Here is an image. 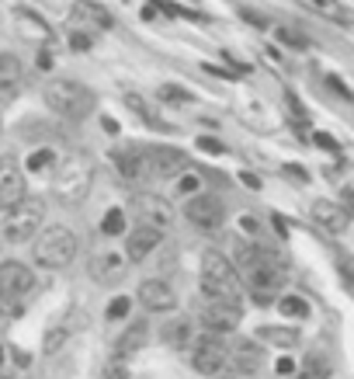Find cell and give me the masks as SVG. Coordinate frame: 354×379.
<instances>
[{
  "instance_id": "obj_9",
  "label": "cell",
  "mask_w": 354,
  "mask_h": 379,
  "mask_svg": "<svg viewBox=\"0 0 354 379\" xmlns=\"http://www.w3.org/2000/svg\"><path fill=\"white\" fill-rule=\"evenodd\" d=\"M184 216L202 233H212V230H219L226 223V206L219 202L216 195H191L188 202H184Z\"/></svg>"
},
{
  "instance_id": "obj_25",
  "label": "cell",
  "mask_w": 354,
  "mask_h": 379,
  "mask_svg": "<svg viewBox=\"0 0 354 379\" xmlns=\"http://www.w3.org/2000/svg\"><path fill=\"white\" fill-rule=\"evenodd\" d=\"M21 81V59L14 53H0V87H14Z\"/></svg>"
},
{
  "instance_id": "obj_48",
  "label": "cell",
  "mask_w": 354,
  "mask_h": 379,
  "mask_svg": "<svg viewBox=\"0 0 354 379\" xmlns=\"http://www.w3.org/2000/svg\"><path fill=\"white\" fill-rule=\"evenodd\" d=\"M0 379H28V376L18 369V373H0Z\"/></svg>"
},
{
  "instance_id": "obj_43",
  "label": "cell",
  "mask_w": 354,
  "mask_h": 379,
  "mask_svg": "<svg viewBox=\"0 0 354 379\" xmlns=\"http://www.w3.org/2000/svg\"><path fill=\"white\" fill-rule=\"evenodd\" d=\"M63 334H66V330H53V334L46 338V352H56V348L63 345Z\"/></svg>"
},
{
  "instance_id": "obj_44",
  "label": "cell",
  "mask_w": 354,
  "mask_h": 379,
  "mask_svg": "<svg viewBox=\"0 0 354 379\" xmlns=\"http://www.w3.org/2000/svg\"><path fill=\"white\" fill-rule=\"evenodd\" d=\"M244 18H246V21H250V25H261V28L268 25V21H264L261 14H254V11H244Z\"/></svg>"
},
{
  "instance_id": "obj_22",
  "label": "cell",
  "mask_w": 354,
  "mask_h": 379,
  "mask_svg": "<svg viewBox=\"0 0 354 379\" xmlns=\"http://www.w3.org/2000/svg\"><path fill=\"white\" fill-rule=\"evenodd\" d=\"M309 11H316V14H323L330 21H337V25H348L351 21V11L340 4V0H302Z\"/></svg>"
},
{
  "instance_id": "obj_20",
  "label": "cell",
  "mask_w": 354,
  "mask_h": 379,
  "mask_svg": "<svg viewBox=\"0 0 354 379\" xmlns=\"http://www.w3.org/2000/svg\"><path fill=\"white\" fill-rule=\"evenodd\" d=\"M118 174L125 178V181H146L150 178V157H146V150H122L118 157Z\"/></svg>"
},
{
  "instance_id": "obj_2",
  "label": "cell",
  "mask_w": 354,
  "mask_h": 379,
  "mask_svg": "<svg viewBox=\"0 0 354 379\" xmlns=\"http://www.w3.org/2000/svg\"><path fill=\"white\" fill-rule=\"evenodd\" d=\"M202 293H205V299L240 303L244 282H240V271L233 268V261L226 254L205 251V258H202Z\"/></svg>"
},
{
  "instance_id": "obj_47",
  "label": "cell",
  "mask_w": 354,
  "mask_h": 379,
  "mask_svg": "<svg viewBox=\"0 0 354 379\" xmlns=\"http://www.w3.org/2000/svg\"><path fill=\"white\" fill-rule=\"evenodd\" d=\"M240 178H244L246 185H250V188H261V181H257V178H254V174H250V171H244V174H240Z\"/></svg>"
},
{
  "instance_id": "obj_17",
  "label": "cell",
  "mask_w": 354,
  "mask_h": 379,
  "mask_svg": "<svg viewBox=\"0 0 354 379\" xmlns=\"http://www.w3.org/2000/svg\"><path fill=\"white\" fill-rule=\"evenodd\" d=\"M313 223L327 233H344L351 226V213L340 206V202H313Z\"/></svg>"
},
{
  "instance_id": "obj_8",
  "label": "cell",
  "mask_w": 354,
  "mask_h": 379,
  "mask_svg": "<svg viewBox=\"0 0 354 379\" xmlns=\"http://www.w3.org/2000/svg\"><path fill=\"white\" fill-rule=\"evenodd\" d=\"M226 341L222 334H205L191 345V369L202 376H216L219 369H226Z\"/></svg>"
},
{
  "instance_id": "obj_32",
  "label": "cell",
  "mask_w": 354,
  "mask_h": 379,
  "mask_svg": "<svg viewBox=\"0 0 354 379\" xmlns=\"http://www.w3.org/2000/svg\"><path fill=\"white\" fill-rule=\"evenodd\" d=\"M160 101H170V105H188L191 94H188V91H181V87H174V84H164V87H160Z\"/></svg>"
},
{
  "instance_id": "obj_10",
  "label": "cell",
  "mask_w": 354,
  "mask_h": 379,
  "mask_svg": "<svg viewBox=\"0 0 354 379\" xmlns=\"http://www.w3.org/2000/svg\"><path fill=\"white\" fill-rule=\"evenodd\" d=\"M132 209H136V219L142 226H153V230H160V233L174 223L170 202L160 198V195H153V191H139L136 198H132Z\"/></svg>"
},
{
  "instance_id": "obj_36",
  "label": "cell",
  "mask_w": 354,
  "mask_h": 379,
  "mask_svg": "<svg viewBox=\"0 0 354 379\" xmlns=\"http://www.w3.org/2000/svg\"><path fill=\"white\" fill-rule=\"evenodd\" d=\"M274 35H278V39H281L285 46H296V49H302V46H306V39H302L299 31H296V28H278Z\"/></svg>"
},
{
  "instance_id": "obj_33",
  "label": "cell",
  "mask_w": 354,
  "mask_h": 379,
  "mask_svg": "<svg viewBox=\"0 0 354 379\" xmlns=\"http://www.w3.org/2000/svg\"><path fill=\"white\" fill-rule=\"evenodd\" d=\"M46 167H53V150H35L28 157V171H46Z\"/></svg>"
},
{
  "instance_id": "obj_13",
  "label": "cell",
  "mask_w": 354,
  "mask_h": 379,
  "mask_svg": "<svg viewBox=\"0 0 354 379\" xmlns=\"http://www.w3.org/2000/svg\"><path fill=\"white\" fill-rule=\"evenodd\" d=\"M21 195H25L21 163L14 161V157H4V161H0V209H11Z\"/></svg>"
},
{
  "instance_id": "obj_46",
  "label": "cell",
  "mask_w": 354,
  "mask_h": 379,
  "mask_svg": "<svg viewBox=\"0 0 354 379\" xmlns=\"http://www.w3.org/2000/svg\"><path fill=\"white\" fill-rule=\"evenodd\" d=\"M285 171H288V174H292V178H299V181H306V171H302V167H296V163H288V167H285Z\"/></svg>"
},
{
  "instance_id": "obj_16",
  "label": "cell",
  "mask_w": 354,
  "mask_h": 379,
  "mask_svg": "<svg viewBox=\"0 0 354 379\" xmlns=\"http://www.w3.org/2000/svg\"><path fill=\"white\" fill-rule=\"evenodd\" d=\"M111 14L98 4H87V0H77L73 4V14H70V28H80V31H105L111 28Z\"/></svg>"
},
{
  "instance_id": "obj_49",
  "label": "cell",
  "mask_w": 354,
  "mask_h": 379,
  "mask_svg": "<svg viewBox=\"0 0 354 379\" xmlns=\"http://www.w3.org/2000/svg\"><path fill=\"white\" fill-rule=\"evenodd\" d=\"M216 379H246V376H236V373H226V376H216Z\"/></svg>"
},
{
  "instance_id": "obj_3",
  "label": "cell",
  "mask_w": 354,
  "mask_h": 379,
  "mask_svg": "<svg viewBox=\"0 0 354 379\" xmlns=\"http://www.w3.org/2000/svg\"><path fill=\"white\" fill-rule=\"evenodd\" d=\"M31 241H35V247H31L35 265H42V268H66V265L77 258V237H73V230L63 226V223L42 226Z\"/></svg>"
},
{
  "instance_id": "obj_23",
  "label": "cell",
  "mask_w": 354,
  "mask_h": 379,
  "mask_svg": "<svg viewBox=\"0 0 354 379\" xmlns=\"http://www.w3.org/2000/svg\"><path fill=\"white\" fill-rule=\"evenodd\" d=\"M14 21H18V28H25L31 39H53V28L46 25L42 18H35L31 11H25V7H21V11H14Z\"/></svg>"
},
{
  "instance_id": "obj_39",
  "label": "cell",
  "mask_w": 354,
  "mask_h": 379,
  "mask_svg": "<svg viewBox=\"0 0 354 379\" xmlns=\"http://www.w3.org/2000/svg\"><path fill=\"white\" fill-rule=\"evenodd\" d=\"M198 146H202V150H205V153H222V143H219V139H212V136H202V139H198Z\"/></svg>"
},
{
  "instance_id": "obj_26",
  "label": "cell",
  "mask_w": 354,
  "mask_h": 379,
  "mask_svg": "<svg viewBox=\"0 0 354 379\" xmlns=\"http://www.w3.org/2000/svg\"><path fill=\"white\" fill-rule=\"evenodd\" d=\"M164 341L167 345H174V348H184L191 341V324L181 317V320H170V324L164 327Z\"/></svg>"
},
{
  "instance_id": "obj_41",
  "label": "cell",
  "mask_w": 354,
  "mask_h": 379,
  "mask_svg": "<svg viewBox=\"0 0 354 379\" xmlns=\"http://www.w3.org/2000/svg\"><path fill=\"white\" fill-rule=\"evenodd\" d=\"M56 66V53L53 49H42V53H38V70H53Z\"/></svg>"
},
{
  "instance_id": "obj_4",
  "label": "cell",
  "mask_w": 354,
  "mask_h": 379,
  "mask_svg": "<svg viewBox=\"0 0 354 379\" xmlns=\"http://www.w3.org/2000/svg\"><path fill=\"white\" fill-rule=\"evenodd\" d=\"M46 105H49L56 115H63V118L80 122V118H87L90 111L98 108V98H94L90 87L59 77V81H49V87H46Z\"/></svg>"
},
{
  "instance_id": "obj_12",
  "label": "cell",
  "mask_w": 354,
  "mask_h": 379,
  "mask_svg": "<svg viewBox=\"0 0 354 379\" xmlns=\"http://www.w3.org/2000/svg\"><path fill=\"white\" fill-rule=\"evenodd\" d=\"M90 278L98 282V285H115V282H122L125 278V271H129V258L125 254H118V251H105V254H98V258H90Z\"/></svg>"
},
{
  "instance_id": "obj_28",
  "label": "cell",
  "mask_w": 354,
  "mask_h": 379,
  "mask_svg": "<svg viewBox=\"0 0 354 379\" xmlns=\"http://www.w3.org/2000/svg\"><path fill=\"white\" fill-rule=\"evenodd\" d=\"M125 105H129V108L136 111V115H139V118H142V122H146V126H153V129H160V118L153 115V108H150V105H146V101H142L139 94H125Z\"/></svg>"
},
{
  "instance_id": "obj_11",
  "label": "cell",
  "mask_w": 354,
  "mask_h": 379,
  "mask_svg": "<svg viewBox=\"0 0 354 379\" xmlns=\"http://www.w3.org/2000/svg\"><path fill=\"white\" fill-rule=\"evenodd\" d=\"M202 324L209 334H229L240 327V303H222V299H209V306L202 310Z\"/></svg>"
},
{
  "instance_id": "obj_38",
  "label": "cell",
  "mask_w": 354,
  "mask_h": 379,
  "mask_svg": "<svg viewBox=\"0 0 354 379\" xmlns=\"http://www.w3.org/2000/svg\"><path fill=\"white\" fill-rule=\"evenodd\" d=\"M240 230H244L246 237H261V226H257L254 216H240Z\"/></svg>"
},
{
  "instance_id": "obj_1",
  "label": "cell",
  "mask_w": 354,
  "mask_h": 379,
  "mask_svg": "<svg viewBox=\"0 0 354 379\" xmlns=\"http://www.w3.org/2000/svg\"><path fill=\"white\" fill-rule=\"evenodd\" d=\"M236 265L244 271L240 282H246V285L254 289L257 303H268L274 289L285 285V261H281L274 251L254 244V241H246V244L240 241V244H236Z\"/></svg>"
},
{
  "instance_id": "obj_35",
  "label": "cell",
  "mask_w": 354,
  "mask_h": 379,
  "mask_svg": "<svg viewBox=\"0 0 354 379\" xmlns=\"http://www.w3.org/2000/svg\"><path fill=\"white\" fill-rule=\"evenodd\" d=\"M70 46H73L77 53H83V49H90V46H94V39H90V31H80V28H73V31H70Z\"/></svg>"
},
{
  "instance_id": "obj_34",
  "label": "cell",
  "mask_w": 354,
  "mask_h": 379,
  "mask_svg": "<svg viewBox=\"0 0 354 379\" xmlns=\"http://www.w3.org/2000/svg\"><path fill=\"white\" fill-rule=\"evenodd\" d=\"M129 306H132V299H129V296H115L108 303V317H111V320H122V317L129 313Z\"/></svg>"
},
{
  "instance_id": "obj_31",
  "label": "cell",
  "mask_w": 354,
  "mask_h": 379,
  "mask_svg": "<svg viewBox=\"0 0 354 379\" xmlns=\"http://www.w3.org/2000/svg\"><path fill=\"white\" fill-rule=\"evenodd\" d=\"M278 310L288 313V317H306V313H309V303H306L302 296H285L281 303H278Z\"/></svg>"
},
{
  "instance_id": "obj_29",
  "label": "cell",
  "mask_w": 354,
  "mask_h": 379,
  "mask_svg": "<svg viewBox=\"0 0 354 379\" xmlns=\"http://www.w3.org/2000/svg\"><path fill=\"white\" fill-rule=\"evenodd\" d=\"M129 358H132V355H122V352L111 355L108 365H105V379H125V373H129Z\"/></svg>"
},
{
  "instance_id": "obj_45",
  "label": "cell",
  "mask_w": 354,
  "mask_h": 379,
  "mask_svg": "<svg viewBox=\"0 0 354 379\" xmlns=\"http://www.w3.org/2000/svg\"><path fill=\"white\" fill-rule=\"evenodd\" d=\"M194 188H198V178H191V174H188V178H184V181H181V191H184V195H188V191H194Z\"/></svg>"
},
{
  "instance_id": "obj_50",
  "label": "cell",
  "mask_w": 354,
  "mask_h": 379,
  "mask_svg": "<svg viewBox=\"0 0 354 379\" xmlns=\"http://www.w3.org/2000/svg\"><path fill=\"white\" fill-rule=\"evenodd\" d=\"M0 365H4V348H0Z\"/></svg>"
},
{
  "instance_id": "obj_14",
  "label": "cell",
  "mask_w": 354,
  "mask_h": 379,
  "mask_svg": "<svg viewBox=\"0 0 354 379\" xmlns=\"http://www.w3.org/2000/svg\"><path fill=\"white\" fill-rule=\"evenodd\" d=\"M146 157H150V178H174L188 167V157L174 146H150Z\"/></svg>"
},
{
  "instance_id": "obj_7",
  "label": "cell",
  "mask_w": 354,
  "mask_h": 379,
  "mask_svg": "<svg viewBox=\"0 0 354 379\" xmlns=\"http://www.w3.org/2000/svg\"><path fill=\"white\" fill-rule=\"evenodd\" d=\"M90 161L87 157H70V161L63 163V174L56 178V195L63 198V202H80L87 188H90Z\"/></svg>"
},
{
  "instance_id": "obj_37",
  "label": "cell",
  "mask_w": 354,
  "mask_h": 379,
  "mask_svg": "<svg viewBox=\"0 0 354 379\" xmlns=\"http://www.w3.org/2000/svg\"><path fill=\"white\" fill-rule=\"evenodd\" d=\"M327 84L333 87V91H337V94H340V98H344V101H351V91H348V84L340 81L337 74H327Z\"/></svg>"
},
{
  "instance_id": "obj_40",
  "label": "cell",
  "mask_w": 354,
  "mask_h": 379,
  "mask_svg": "<svg viewBox=\"0 0 354 379\" xmlns=\"http://www.w3.org/2000/svg\"><path fill=\"white\" fill-rule=\"evenodd\" d=\"M313 143H316L320 150H337V139L327 133H313Z\"/></svg>"
},
{
  "instance_id": "obj_24",
  "label": "cell",
  "mask_w": 354,
  "mask_h": 379,
  "mask_svg": "<svg viewBox=\"0 0 354 379\" xmlns=\"http://www.w3.org/2000/svg\"><path fill=\"white\" fill-rule=\"evenodd\" d=\"M257 338H261V341H271V345H278V348H292V345H299V330H292V327H261Z\"/></svg>"
},
{
  "instance_id": "obj_42",
  "label": "cell",
  "mask_w": 354,
  "mask_h": 379,
  "mask_svg": "<svg viewBox=\"0 0 354 379\" xmlns=\"http://www.w3.org/2000/svg\"><path fill=\"white\" fill-rule=\"evenodd\" d=\"M274 373H278V376H292V373H296V362H292V358H278Z\"/></svg>"
},
{
  "instance_id": "obj_19",
  "label": "cell",
  "mask_w": 354,
  "mask_h": 379,
  "mask_svg": "<svg viewBox=\"0 0 354 379\" xmlns=\"http://www.w3.org/2000/svg\"><path fill=\"white\" fill-rule=\"evenodd\" d=\"M139 303L146 306V310H174V303H177V296H174V289L167 285L164 278H146L142 285H139Z\"/></svg>"
},
{
  "instance_id": "obj_30",
  "label": "cell",
  "mask_w": 354,
  "mask_h": 379,
  "mask_svg": "<svg viewBox=\"0 0 354 379\" xmlns=\"http://www.w3.org/2000/svg\"><path fill=\"white\" fill-rule=\"evenodd\" d=\"M101 230H105L108 237H118V233L125 230V213H122V209H108L105 219H101Z\"/></svg>"
},
{
  "instance_id": "obj_18",
  "label": "cell",
  "mask_w": 354,
  "mask_h": 379,
  "mask_svg": "<svg viewBox=\"0 0 354 379\" xmlns=\"http://www.w3.org/2000/svg\"><path fill=\"white\" fill-rule=\"evenodd\" d=\"M160 237H164L160 230H153V226H142V223H139L136 230L129 233V241H125V258H129L132 265H136V261H146V258L160 247Z\"/></svg>"
},
{
  "instance_id": "obj_6",
  "label": "cell",
  "mask_w": 354,
  "mask_h": 379,
  "mask_svg": "<svg viewBox=\"0 0 354 379\" xmlns=\"http://www.w3.org/2000/svg\"><path fill=\"white\" fill-rule=\"evenodd\" d=\"M35 293V271L21 261H4L0 265V306L7 313H18L21 299Z\"/></svg>"
},
{
  "instance_id": "obj_5",
  "label": "cell",
  "mask_w": 354,
  "mask_h": 379,
  "mask_svg": "<svg viewBox=\"0 0 354 379\" xmlns=\"http://www.w3.org/2000/svg\"><path fill=\"white\" fill-rule=\"evenodd\" d=\"M42 219H46L42 198H28V195H21V198L7 209V219H4V241H7V244H25V241H31V237L42 230Z\"/></svg>"
},
{
  "instance_id": "obj_21",
  "label": "cell",
  "mask_w": 354,
  "mask_h": 379,
  "mask_svg": "<svg viewBox=\"0 0 354 379\" xmlns=\"http://www.w3.org/2000/svg\"><path fill=\"white\" fill-rule=\"evenodd\" d=\"M146 338H150V324L146 320H136V324L129 327L122 338H118V348L115 352H122V355H136L142 345H146Z\"/></svg>"
},
{
  "instance_id": "obj_27",
  "label": "cell",
  "mask_w": 354,
  "mask_h": 379,
  "mask_svg": "<svg viewBox=\"0 0 354 379\" xmlns=\"http://www.w3.org/2000/svg\"><path fill=\"white\" fill-rule=\"evenodd\" d=\"M330 376V362L323 358L320 352L306 355V362H302V379H327Z\"/></svg>"
},
{
  "instance_id": "obj_15",
  "label": "cell",
  "mask_w": 354,
  "mask_h": 379,
  "mask_svg": "<svg viewBox=\"0 0 354 379\" xmlns=\"http://www.w3.org/2000/svg\"><path fill=\"white\" fill-rule=\"evenodd\" d=\"M261 358H264V352L257 341H236L233 348H226V365L236 376H254L261 369Z\"/></svg>"
}]
</instances>
